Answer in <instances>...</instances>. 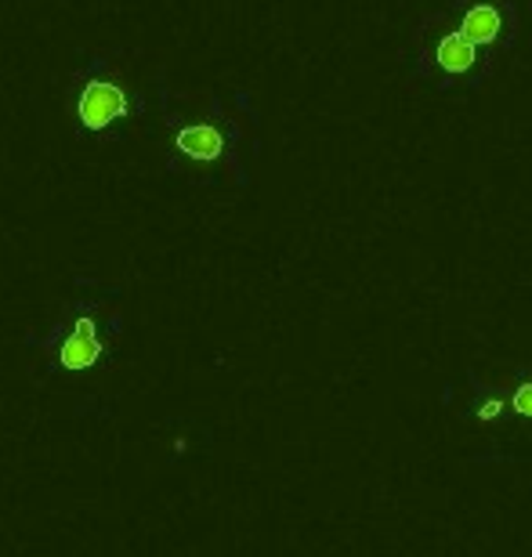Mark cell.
I'll use <instances>...</instances> for the list:
<instances>
[{
    "mask_svg": "<svg viewBox=\"0 0 532 557\" xmlns=\"http://www.w3.org/2000/svg\"><path fill=\"white\" fill-rule=\"evenodd\" d=\"M406 70L424 91L438 98H471L479 95L496 73L504 70L482 44H474L446 8H431L417 18L406 48Z\"/></svg>",
    "mask_w": 532,
    "mask_h": 557,
    "instance_id": "cell-1",
    "label": "cell"
},
{
    "mask_svg": "<svg viewBox=\"0 0 532 557\" xmlns=\"http://www.w3.org/2000/svg\"><path fill=\"white\" fill-rule=\"evenodd\" d=\"M258 109L247 91L232 95V106L210 102L196 109H182L171 116V149L177 160L214 171L232 166L239 182H247V163H243V145H258Z\"/></svg>",
    "mask_w": 532,
    "mask_h": 557,
    "instance_id": "cell-2",
    "label": "cell"
},
{
    "mask_svg": "<svg viewBox=\"0 0 532 557\" xmlns=\"http://www.w3.org/2000/svg\"><path fill=\"white\" fill-rule=\"evenodd\" d=\"M442 8L500 65L532 44V0H446Z\"/></svg>",
    "mask_w": 532,
    "mask_h": 557,
    "instance_id": "cell-3",
    "label": "cell"
},
{
    "mask_svg": "<svg viewBox=\"0 0 532 557\" xmlns=\"http://www.w3.org/2000/svg\"><path fill=\"white\" fill-rule=\"evenodd\" d=\"M131 109L135 106H131L127 87L116 81V73H84L73 84L70 113L76 131H84V135H106V131L120 127L131 116Z\"/></svg>",
    "mask_w": 532,
    "mask_h": 557,
    "instance_id": "cell-4",
    "label": "cell"
},
{
    "mask_svg": "<svg viewBox=\"0 0 532 557\" xmlns=\"http://www.w3.org/2000/svg\"><path fill=\"white\" fill-rule=\"evenodd\" d=\"M102 359V341H98V326L91 315H81L73 322V330L65 333L59 344V366L62 370H91Z\"/></svg>",
    "mask_w": 532,
    "mask_h": 557,
    "instance_id": "cell-5",
    "label": "cell"
},
{
    "mask_svg": "<svg viewBox=\"0 0 532 557\" xmlns=\"http://www.w3.org/2000/svg\"><path fill=\"white\" fill-rule=\"evenodd\" d=\"M468 413L479 423H496L504 417V398L496 392H479V398H474V406L468 409Z\"/></svg>",
    "mask_w": 532,
    "mask_h": 557,
    "instance_id": "cell-6",
    "label": "cell"
},
{
    "mask_svg": "<svg viewBox=\"0 0 532 557\" xmlns=\"http://www.w3.org/2000/svg\"><path fill=\"white\" fill-rule=\"evenodd\" d=\"M507 406H511V413H518V417H525V420H532V376L529 381H522L511 392V398H507Z\"/></svg>",
    "mask_w": 532,
    "mask_h": 557,
    "instance_id": "cell-7",
    "label": "cell"
}]
</instances>
